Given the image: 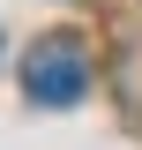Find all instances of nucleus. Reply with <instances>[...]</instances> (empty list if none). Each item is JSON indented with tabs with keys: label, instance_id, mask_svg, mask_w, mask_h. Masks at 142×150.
Instances as JSON below:
<instances>
[{
	"label": "nucleus",
	"instance_id": "1",
	"mask_svg": "<svg viewBox=\"0 0 142 150\" xmlns=\"http://www.w3.org/2000/svg\"><path fill=\"white\" fill-rule=\"evenodd\" d=\"M22 98L45 112H67L90 98V53H82V38H45L30 60H22Z\"/></svg>",
	"mask_w": 142,
	"mask_h": 150
}]
</instances>
